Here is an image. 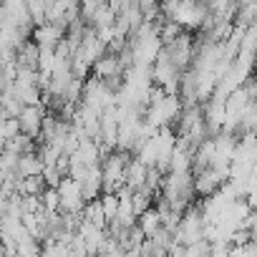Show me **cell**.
Listing matches in <instances>:
<instances>
[{
    "label": "cell",
    "instance_id": "1",
    "mask_svg": "<svg viewBox=\"0 0 257 257\" xmlns=\"http://www.w3.org/2000/svg\"><path fill=\"white\" fill-rule=\"evenodd\" d=\"M128 162H132V154H128V152H118V149L108 152L101 159V179H103L101 194H116L123 187V172H126Z\"/></svg>",
    "mask_w": 257,
    "mask_h": 257
},
{
    "label": "cell",
    "instance_id": "2",
    "mask_svg": "<svg viewBox=\"0 0 257 257\" xmlns=\"http://www.w3.org/2000/svg\"><path fill=\"white\" fill-rule=\"evenodd\" d=\"M202 237H204V219H202L197 204H192L179 217V224L174 229V242L182 244V247H187V244L202 242Z\"/></svg>",
    "mask_w": 257,
    "mask_h": 257
},
{
    "label": "cell",
    "instance_id": "3",
    "mask_svg": "<svg viewBox=\"0 0 257 257\" xmlns=\"http://www.w3.org/2000/svg\"><path fill=\"white\" fill-rule=\"evenodd\" d=\"M162 48H164V53H167V61H169L179 73H184V71H189V66H192L194 48H197V38H194V33H182V36H177L169 46H162Z\"/></svg>",
    "mask_w": 257,
    "mask_h": 257
},
{
    "label": "cell",
    "instance_id": "4",
    "mask_svg": "<svg viewBox=\"0 0 257 257\" xmlns=\"http://www.w3.org/2000/svg\"><path fill=\"white\" fill-rule=\"evenodd\" d=\"M56 194H58V209L63 214H81L86 199H83V189L78 182H73L71 177H63L56 187Z\"/></svg>",
    "mask_w": 257,
    "mask_h": 257
},
{
    "label": "cell",
    "instance_id": "5",
    "mask_svg": "<svg viewBox=\"0 0 257 257\" xmlns=\"http://www.w3.org/2000/svg\"><path fill=\"white\" fill-rule=\"evenodd\" d=\"M43 116H46V108H43V106H23L21 113H18V118H16L21 134L28 137V139H38Z\"/></svg>",
    "mask_w": 257,
    "mask_h": 257
},
{
    "label": "cell",
    "instance_id": "6",
    "mask_svg": "<svg viewBox=\"0 0 257 257\" xmlns=\"http://www.w3.org/2000/svg\"><path fill=\"white\" fill-rule=\"evenodd\" d=\"M66 31L61 26H53V23H43V26H36L31 31V41L41 48V51H53L61 41H63Z\"/></svg>",
    "mask_w": 257,
    "mask_h": 257
},
{
    "label": "cell",
    "instance_id": "7",
    "mask_svg": "<svg viewBox=\"0 0 257 257\" xmlns=\"http://www.w3.org/2000/svg\"><path fill=\"white\" fill-rule=\"evenodd\" d=\"M106 53V43L96 36V31H91V28H86L83 31V38H81V43H78V51H76V56L78 58H83L88 66H93L101 56Z\"/></svg>",
    "mask_w": 257,
    "mask_h": 257
},
{
    "label": "cell",
    "instance_id": "8",
    "mask_svg": "<svg viewBox=\"0 0 257 257\" xmlns=\"http://www.w3.org/2000/svg\"><path fill=\"white\" fill-rule=\"evenodd\" d=\"M71 164H81V167H93V164H101V144L98 142H91V139H83L78 144V149L68 157Z\"/></svg>",
    "mask_w": 257,
    "mask_h": 257
},
{
    "label": "cell",
    "instance_id": "9",
    "mask_svg": "<svg viewBox=\"0 0 257 257\" xmlns=\"http://www.w3.org/2000/svg\"><path fill=\"white\" fill-rule=\"evenodd\" d=\"M144 179H147V167L132 157V162L126 164V172H123V189L128 192L144 189Z\"/></svg>",
    "mask_w": 257,
    "mask_h": 257
},
{
    "label": "cell",
    "instance_id": "10",
    "mask_svg": "<svg viewBox=\"0 0 257 257\" xmlns=\"http://www.w3.org/2000/svg\"><path fill=\"white\" fill-rule=\"evenodd\" d=\"M13 61H16L18 68H33V71H36V63H38V46H36L31 38L23 41V43L18 46Z\"/></svg>",
    "mask_w": 257,
    "mask_h": 257
},
{
    "label": "cell",
    "instance_id": "11",
    "mask_svg": "<svg viewBox=\"0 0 257 257\" xmlns=\"http://www.w3.org/2000/svg\"><path fill=\"white\" fill-rule=\"evenodd\" d=\"M18 179H26V177H41V172H43V162L38 159V154L36 152H31V154H23V157H18Z\"/></svg>",
    "mask_w": 257,
    "mask_h": 257
},
{
    "label": "cell",
    "instance_id": "12",
    "mask_svg": "<svg viewBox=\"0 0 257 257\" xmlns=\"http://www.w3.org/2000/svg\"><path fill=\"white\" fill-rule=\"evenodd\" d=\"M137 227H139V232L144 234V239H152V237L162 229V219H159L157 209L152 207V209H147L144 214H139V217H137Z\"/></svg>",
    "mask_w": 257,
    "mask_h": 257
},
{
    "label": "cell",
    "instance_id": "13",
    "mask_svg": "<svg viewBox=\"0 0 257 257\" xmlns=\"http://www.w3.org/2000/svg\"><path fill=\"white\" fill-rule=\"evenodd\" d=\"M81 222H86V224H91V227H96V229H106V217H103V212H101L98 199H91V202L83 204V209H81Z\"/></svg>",
    "mask_w": 257,
    "mask_h": 257
},
{
    "label": "cell",
    "instance_id": "14",
    "mask_svg": "<svg viewBox=\"0 0 257 257\" xmlns=\"http://www.w3.org/2000/svg\"><path fill=\"white\" fill-rule=\"evenodd\" d=\"M152 207H154V197H152L147 189H137V192H132V209H134L137 217L144 214V212L152 209Z\"/></svg>",
    "mask_w": 257,
    "mask_h": 257
},
{
    "label": "cell",
    "instance_id": "15",
    "mask_svg": "<svg viewBox=\"0 0 257 257\" xmlns=\"http://www.w3.org/2000/svg\"><path fill=\"white\" fill-rule=\"evenodd\" d=\"M16 257H41V242L33 237H23L16 242Z\"/></svg>",
    "mask_w": 257,
    "mask_h": 257
},
{
    "label": "cell",
    "instance_id": "16",
    "mask_svg": "<svg viewBox=\"0 0 257 257\" xmlns=\"http://www.w3.org/2000/svg\"><path fill=\"white\" fill-rule=\"evenodd\" d=\"M26 8H28V18H31L33 28L46 23V3H43V0H28Z\"/></svg>",
    "mask_w": 257,
    "mask_h": 257
},
{
    "label": "cell",
    "instance_id": "17",
    "mask_svg": "<svg viewBox=\"0 0 257 257\" xmlns=\"http://www.w3.org/2000/svg\"><path fill=\"white\" fill-rule=\"evenodd\" d=\"M98 204H101V212H103V217H106V224L116 217V207H118V199H116V194H101L98 197Z\"/></svg>",
    "mask_w": 257,
    "mask_h": 257
},
{
    "label": "cell",
    "instance_id": "18",
    "mask_svg": "<svg viewBox=\"0 0 257 257\" xmlns=\"http://www.w3.org/2000/svg\"><path fill=\"white\" fill-rule=\"evenodd\" d=\"M41 207H43L46 214L61 212V209H58V194H56V189H43V194H41Z\"/></svg>",
    "mask_w": 257,
    "mask_h": 257
},
{
    "label": "cell",
    "instance_id": "19",
    "mask_svg": "<svg viewBox=\"0 0 257 257\" xmlns=\"http://www.w3.org/2000/svg\"><path fill=\"white\" fill-rule=\"evenodd\" d=\"M162 257H169V254H162Z\"/></svg>",
    "mask_w": 257,
    "mask_h": 257
}]
</instances>
